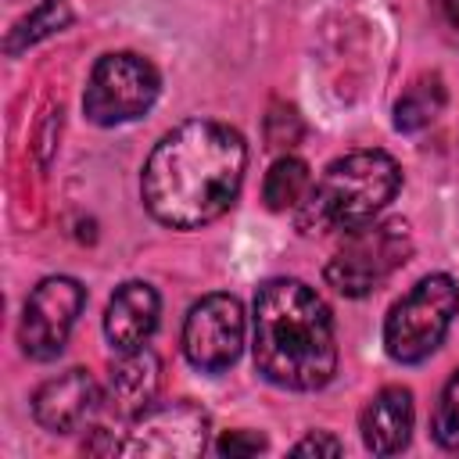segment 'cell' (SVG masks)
I'll return each instance as SVG.
<instances>
[{
  "instance_id": "6da1fadb",
  "label": "cell",
  "mask_w": 459,
  "mask_h": 459,
  "mask_svg": "<svg viewBox=\"0 0 459 459\" xmlns=\"http://www.w3.org/2000/svg\"><path fill=\"white\" fill-rule=\"evenodd\" d=\"M244 169L247 143L237 129L215 118H190L154 143L140 172V194L161 226L201 230L233 208Z\"/></svg>"
},
{
  "instance_id": "7a4b0ae2",
  "label": "cell",
  "mask_w": 459,
  "mask_h": 459,
  "mask_svg": "<svg viewBox=\"0 0 459 459\" xmlns=\"http://www.w3.org/2000/svg\"><path fill=\"white\" fill-rule=\"evenodd\" d=\"M255 366L287 391H316L337 373V337L326 301L301 280L276 276L255 294Z\"/></svg>"
},
{
  "instance_id": "3957f363",
  "label": "cell",
  "mask_w": 459,
  "mask_h": 459,
  "mask_svg": "<svg viewBox=\"0 0 459 459\" xmlns=\"http://www.w3.org/2000/svg\"><path fill=\"white\" fill-rule=\"evenodd\" d=\"M402 186V169L387 151H351L333 158L294 208L301 233H351L373 222Z\"/></svg>"
},
{
  "instance_id": "277c9868",
  "label": "cell",
  "mask_w": 459,
  "mask_h": 459,
  "mask_svg": "<svg viewBox=\"0 0 459 459\" xmlns=\"http://www.w3.org/2000/svg\"><path fill=\"white\" fill-rule=\"evenodd\" d=\"M412 255V233L402 219H373L351 233L326 262V283L344 298H366L384 280H391Z\"/></svg>"
},
{
  "instance_id": "5b68a950",
  "label": "cell",
  "mask_w": 459,
  "mask_h": 459,
  "mask_svg": "<svg viewBox=\"0 0 459 459\" xmlns=\"http://www.w3.org/2000/svg\"><path fill=\"white\" fill-rule=\"evenodd\" d=\"M459 312V287L448 273L423 276L384 319V348L394 362H423L445 341Z\"/></svg>"
},
{
  "instance_id": "8992f818",
  "label": "cell",
  "mask_w": 459,
  "mask_h": 459,
  "mask_svg": "<svg viewBox=\"0 0 459 459\" xmlns=\"http://www.w3.org/2000/svg\"><path fill=\"white\" fill-rule=\"evenodd\" d=\"M158 90L161 75L147 57L129 50L104 54L86 79L82 111L93 126H122L147 115L158 100Z\"/></svg>"
},
{
  "instance_id": "52a82bcc",
  "label": "cell",
  "mask_w": 459,
  "mask_h": 459,
  "mask_svg": "<svg viewBox=\"0 0 459 459\" xmlns=\"http://www.w3.org/2000/svg\"><path fill=\"white\" fill-rule=\"evenodd\" d=\"M208 448V412L197 402H165L140 412L126 437L118 441L122 455L143 459H194Z\"/></svg>"
},
{
  "instance_id": "ba28073f",
  "label": "cell",
  "mask_w": 459,
  "mask_h": 459,
  "mask_svg": "<svg viewBox=\"0 0 459 459\" xmlns=\"http://www.w3.org/2000/svg\"><path fill=\"white\" fill-rule=\"evenodd\" d=\"M86 305V287L72 276H47L32 287L22 323H18V344L29 359L47 362L57 359L79 312Z\"/></svg>"
},
{
  "instance_id": "9c48e42d",
  "label": "cell",
  "mask_w": 459,
  "mask_h": 459,
  "mask_svg": "<svg viewBox=\"0 0 459 459\" xmlns=\"http://www.w3.org/2000/svg\"><path fill=\"white\" fill-rule=\"evenodd\" d=\"M244 308L233 294H204L183 319V355L201 373H222L240 359Z\"/></svg>"
},
{
  "instance_id": "30bf717a",
  "label": "cell",
  "mask_w": 459,
  "mask_h": 459,
  "mask_svg": "<svg viewBox=\"0 0 459 459\" xmlns=\"http://www.w3.org/2000/svg\"><path fill=\"white\" fill-rule=\"evenodd\" d=\"M104 412V391L90 369H65L43 380L32 394V416L50 434H72Z\"/></svg>"
},
{
  "instance_id": "8fae6325",
  "label": "cell",
  "mask_w": 459,
  "mask_h": 459,
  "mask_svg": "<svg viewBox=\"0 0 459 459\" xmlns=\"http://www.w3.org/2000/svg\"><path fill=\"white\" fill-rule=\"evenodd\" d=\"M158 387H161V359L147 344L133 348V351H118V359L111 362L104 412L133 423L140 412H147L154 405Z\"/></svg>"
},
{
  "instance_id": "7c38bea8",
  "label": "cell",
  "mask_w": 459,
  "mask_h": 459,
  "mask_svg": "<svg viewBox=\"0 0 459 459\" xmlns=\"http://www.w3.org/2000/svg\"><path fill=\"white\" fill-rule=\"evenodd\" d=\"M158 290L143 280H126L122 287H115V294L108 298V312H104V333L111 341L115 351H133L143 348L158 326Z\"/></svg>"
},
{
  "instance_id": "4fadbf2b",
  "label": "cell",
  "mask_w": 459,
  "mask_h": 459,
  "mask_svg": "<svg viewBox=\"0 0 459 459\" xmlns=\"http://www.w3.org/2000/svg\"><path fill=\"white\" fill-rule=\"evenodd\" d=\"M412 394L409 387H380L362 416H359V430H362V445L373 452V455H394L409 445L412 437Z\"/></svg>"
},
{
  "instance_id": "5bb4252c",
  "label": "cell",
  "mask_w": 459,
  "mask_h": 459,
  "mask_svg": "<svg viewBox=\"0 0 459 459\" xmlns=\"http://www.w3.org/2000/svg\"><path fill=\"white\" fill-rule=\"evenodd\" d=\"M445 100H448V93H445V82H441L437 72L416 75L402 90V97L394 100V129L398 133H420V129H427L445 111Z\"/></svg>"
},
{
  "instance_id": "9a60e30c",
  "label": "cell",
  "mask_w": 459,
  "mask_h": 459,
  "mask_svg": "<svg viewBox=\"0 0 459 459\" xmlns=\"http://www.w3.org/2000/svg\"><path fill=\"white\" fill-rule=\"evenodd\" d=\"M68 25H72V7H68L65 0H39L25 18H18V22L11 25L7 39H4V50H7L11 57H18L22 50L43 43L47 36H54V32H61V29H68Z\"/></svg>"
},
{
  "instance_id": "2e32d148",
  "label": "cell",
  "mask_w": 459,
  "mask_h": 459,
  "mask_svg": "<svg viewBox=\"0 0 459 459\" xmlns=\"http://www.w3.org/2000/svg\"><path fill=\"white\" fill-rule=\"evenodd\" d=\"M312 186V172H308V161L294 158V154H280L269 172H265V183H262V201L265 208L273 212H287V208H298L301 197L308 194Z\"/></svg>"
},
{
  "instance_id": "e0dca14e",
  "label": "cell",
  "mask_w": 459,
  "mask_h": 459,
  "mask_svg": "<svg viewBox=\"0 0 459 459\" xmlns=\"http://www.w3.org/2000/svg\"><path fill=\"white\" fill-rule=\"evenodd\" d=\"M262 133H265V147H269V151H283V154H290V147H298V143L305 140V118L298 115L294 104H287V100H273L269 111H265Z\"/></svg>"
},
{
  "instance_id": "ac0fdd59",
  "label": "cell",
  "mask_w": 459,
  "mask_h": 459,
  "mask_svg": "<svg viewBox=\"0 0 459 459\" xmlns=\"http://www.w3.org/2000/svg\"><path fill=\"white\" fill-rule=\"evenodd\" d=\"M434 441L448 452H459V369L448 377V384L441 387V398L434 405V420H430Z\"/></svg>"
},
{
  "instance_id": "d6986e66",
  "label": "cell",
  "mask_w": 459,
  "mask_h": 459,
  "mask_svg": "<svg viewBox=\"0 0 459 459\" xmlns=\"http://www.w3.org/2000/svg\"><path fill=\"white\" fill-rule=\"evenodd\" d=\"M215 452L219 455H255V452H265V437L255 430H226L215 441Z\"/></svg>"
},
{
  "instance_id": "ffe728a7",
  "label": "cell",
  "mask_w": 459,
  "mask_h": 459,
  "mask_svg": "<svg viewBox=\"0 0 459 459\" xmlns=\"http://www.w3.org/2000/svg\"><path fill=\"white\" fill-rule=\"evenodd\" d=\"M290 452H294V455H341V452H344V445H341L330 430H312V434H308V437H301Z\"/></svg>"
},
{
  "instance_id": "44dd1931",
  "label": "cell",
  "mask_w": 459,
  "mask_h": 459,
  "mask_svg": "<svg viewBox=\"0 0 459 459\" xmlns=\"http://www.w3.org/2000/svg\"><path fill=\"white\" fill-rule=\"evenodd\" d=\"M430 11H434V22L441 25V32L459 43V0H430Z\"/></svg>"
}]
</instances>
